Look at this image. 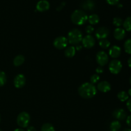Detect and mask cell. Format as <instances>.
Wrapping results in <instances>:
<instances>
[{
    "instance_id": "obj_5",
    "label": "cell",
    "mask_w": 131,
    "mask_h": 131,
    "mask_svg": "<svg viewBox=\"0 0 131 131\" xmlns=\"http://www.w3.org/2000/svg\"><path fill=\"white\" fill-rule=\"evenodd\" d=\"M122 68V64L119 60H112L109 65L110 71L113 74H118L121 71Z\"/></svg>"
},
{
    "instance_id": "obj_17",
    "label": "cell",
    "mask_w": 131,
    "mask_h": 131,
    "mask_svg": "<svg viewBox=\"0 0 131 131\" xmlns=\"http://www.w3.org/2000/svg\"><path fill=\"white\" fill-rule=\"evenodd\" d=\"M75 54V48L74 46H70L68 47L65 49V55L67 58H72Z\"/></svg>"
},
{
    "instance_id": "obj_16",
    "label": "cell",
    "mask_w": 131,
    "mask_h": 131,
    "mask_svg": "<svg viewBox=\"0 0 131 131\" xmlns=\"http://www.w3.org/2000/svg\"><path fill=\"white\" fill-rule=\"evenodd\" d=\"M25 61V58L23 55H17L14 59V65L15 67H19L23 65V63Z\"/></svg>"
},
{
    "instance_id": "obj_18",
    "label": "cell",
    "mask_w": 131,
    "mask_h": 131,
    "mask_svg": "<svg viewBox=\"0 0 131 131\" xmlns=\"http://www.w3.org/2000/svg\"><path fill=\"white\" fill-rule=\"evenodd\" d=\"M99 17L97 14H92V15L88 17V22L92 25H94V24H97L99 22Z\"/></svg>"
},
{
    "instance_id": "obj_41",
    "label": "cell",
    "mask_w": 131,
    "mask_h": 131,
    "mask_svg": "<svg viewBox=\"0 0 131 131\" xmlns=\"http://www.w3.org/2000/svg\"><path fill=\"white\" fill-rule=\"evenodd\" d=\"M0 120H1V117H0Z\"/></svg>"
},
{
    "instance_id": "obj_3",
    "label": "cell",
    "mask_w": 131,
    "mask_h": 131,
    "mask_svg": "<svg viewBox=\"0 0 131 131\" xmlns=\"http://www.w3.org/2000/svg\"><path fill=\"white\" fill-rule=\"evenodd\" d=\"M68 42L72 45H77L83 40V35L78 29H73L68 34Z\"/></svg>"
},
{
    "instance_id": "obj_38",
    "label": "cell",
    "mask_w": 131,
    "mask_h": 131,
    "mask_svg": "<svg viewBox=\"0 0 131 131\" xmlns=\"http://www.w3.org/2000/svg\"><path fill=\"white\" fill-rule=\"evenodd\" d=\"M123 131H131V129H128V128H126V129H124Z\"/></svg>"
},
{
    "instance_id": "obj_20",
    "label": "cell",
    "mask_w": 131,
    "mask_h": 131,
    "mask_svg": "<svg viewBox=\"0 0 131 131\" xmlns=\"http://www.w3.org/2000/svg\"><path fill=\"white\" fill-rule=\"evenodd\" d=\"M121 128V124L118 121H113L110 125L111 131H118Z\"/></svg>"
},
{
    "instance_id": "obj_36",
    "label": "cell",
    "mask_w": 131,
    "mask_h": 131,
    "mask_svg": "<svg viewBox=\"0 0 131 131\" xmlns=\"http://www.w3.org/2000/svg\"><path fill=\"white\" fill-rule=\"evenodd\" d=\"M82 49V47L81 46H79V45H78V46H77L76 47V50L77 51H80L81 49Z\"/></svg>"
},
{
    "instance_id": "obj_2",
    "label": "cell",
    "mask_w": 131,
    "mask_h": 131,
    "mask_svg": "<svg viewBox=\"0 0 131 131\" xmlns=\"http://www.w3.org/2000/svg\"><path fill=\"white\" fill-rule=\"evenodd\" d=\"M88 20V16L84 11L81 10H76L72 14L71 20L76 25H83Z\"/></svg>"
},
{
    "instance_id": "obj_12",
    "label": "cell",
    "mask_w": 131,
    "mask_h": 131,
    "mask_svg": "<svg viewBox=\"0 0 131 131\" xmlns=\"http://www.w3.org/2000/svg\"><path fill=\"white\" fill-rule=\"evenodd\" d=\"M113 115L115 118L118 120H124L127 117V113L125 111L121 108L116 109V110H115Z\"/></svg>"
},
{
    "instance_id": "obj_34",
    "label": "cell",
    "mask_w": 131,
    "mask_h": 131,
    "mask_svg": "<svg viewBox=\"0 0 131 131\" xmlns=\"http://www.w3.org/2000/svg\"><path fill=\"white\" fill-rule=\"evenodd\" d=\"M27 131H37L35 128L34 127H28V129H27Z\"/></svg>"
},
{
    "instance_id": "obj_30",
    "label": "cell",
    "mask_w": 131,
    "mask_h": 131,
    "mask_svg": "<svg viewBox=\"0 0 131 131\" xmlns=\"http://www.w3.org/2000/svg\"><path fill=\"white\" fill-rule=\"evenodd\" d=\"M106 1H107V3L110 4V5H115L118 4V3L119 2V0H106Z\"/></svg>"
},
{
    "instance_id": "obj_13",
    "label": "cell",
    "mask_w": 131,
    "mask_h": 131,
    "mask_svg": "<svg viewBox=\"0 0 131 131\" xmlns=\"http://www.w3.org/2000/svg\"><path fill=\"white\" fill-rule=\"evenodd\" d=\"M97 88L99 91L103 92V93H106V92H110L111 88V86L110 83L107 81H104L100 82L97 85Z\"/></svg>"
},
{
    "instance_id": "obj_21",
    "label": "cell",
    "mask_w": 131,
    "mask_h": 131,
    "mask_svg": "<svg viewBox=\"0 0 131 131\" xmlns=\"http://www.w3.org/2000/svg\"><path fill=\"white\" fill-rule=\"evenodd\" d=\"M124 29L127 31H131V17H128L123 23Z\"/></svg>"
},
{
    "instance_id": "obj_15",
    "label": "cell",
    "mask_w": 131,
    "mask_h": 131,
    "mask_svg": "<svg viewBox=\"0 0 131 131\" xmlns=\"http://www.w3.org/2000/svg\"><path fill=\"white\" fill-rule=\"evenodd\" d=\"M125 37V31L123 28H117L114 31V37L117 40H121Z\"/></svg>"
},
{
    "instance_id": "obj_6",
    "label": "cell",
    "mask_w": 131,
    "mask_h": 131,
    "mask_svg": "<svg viewBox=\"0 0 131 131\" xmlns=\"http://www.w3.org/2000/svg\"><path fill=\"white\" fill-rule=\"evenodd\" d=\"M68 40L64 37H58L54 40L53 45L58 49H63L67 46Z\"/></svg>"
},
{
    "instance_id": "obj_1",
    "label": "cell",
    "mask_w": 131,
    "mask_h": 131,
    "mask_svg": "<svg viewBox=\"0 0 131 131\" xmlns=\"http://www.w3.org/2000/svg\"><path fill=\"white\" fill-rule=\"evenodd\" d=\"M79 95L84 99H91L97 94V88L94 84L90 83H83L78 89Z\"/></svg>"
},
{
    "instance_id": "obj_28",
    "label": "cell",
    "mask_w": 131,
    "mask_h": 131,
    "mask_svg": "<svg viewBox=\"0 0 131 131\" xmlns=\"http://www.w3.org/2000/svg\"><path fill=\"white\" fill-rule=\"evenodd\" d=\"M100 79V76L97 74H93L92 77L90 78V81L92 84H95L97 82L99 81Z\"/></svg>"
},
{
    "instance_id": "obj_24",
    "label": "cell",
    "mask_w": 131,
    "mask_h": 131,
    "mask_svg": "<svg viewBox=\"0 0 131 131\" xmlns=\"http://www.w3.org/2000/svg\"><path fill=\"white\" fill-rule=\"evenodd\" d=\"M124 49L127 53L131 54V38L125 41L124 43Z\"/></svg>"
},
{
    "instance_id": "obj_35",
    "label": "cell",
    "mask_w": 131,
    "mask_h": 131,
    "mask_svg": "<svg viewBox=\"0 0 131 131\" xmlns=\"http://www.w3.org/2000/svg\"><path fill=\"white\" fill-rule=\"evenodd\" d=\"M127 63H128V65H129V67L131 68V56L130 58H129V60H128Z\"/></svg>"
},
{
    "instance_id": "obj_4",
    "label": "cell",
    "mask_w": 131,
    "mask_h": 131,
    "mask_svg": "<svg viewBox=\"0 0 131 131\" xmlns=\"http://www.w3.org/2000/svg\"><path fill=\"white\" fill-rule=\"evenodd\" d=\"M30 122V116L27 112H21L17 118V123L19 127L25 128L28 126Z\"/></svg>"
},
{
    "instance_id": "obj_29",
    "label": "cell",
    "mask_w": 131,
    "mask_h": 131,
    "mask_svg": "<svg viewBox=\"0 0 131 131\" xmlns=\"http://www.w3.org/2000/svg\"><path fill=\"white\" fill-rule=\"evenodd\" d=\"M94 31V28H93V26H92L91 25H88L86 27V29H85V31L87 34L90 35L91 33H92Z\"/></svg>"
},
{
    "instance_id": "obj_11",
    "label": "cell",
    "mask_w": 131,
    "mask_h": 131,
    "mask_svg": "<svg viewBox=\"0 0 131 131\" xmlns=\"http://www.w3.org/2000/svg\"><path fill=\"white\" fill-rule=\"evenodd\" d=\"M50 7V4L47 0H40L38 1L36 6V8L38 12H45L49 10Z\"/></svg>"
},
{
    "instance_id": "obj_39",
    "label": "cell",
    "mask_w": 131,
    "mask_h": 131,
    "mask_svg": "<svg viewBox=\"0 0 131 131\" xmlns=\"http://www.w3.org/2000/svg\"><path fill=\"white\" fill-rule=\"evenodd\" d=\"M128 93H129V95L130 96H131V88L129 90V92H128Z\"/></svg>"
},
{
    "instance_id": "obj_32",
    "label": "cell",
    "mask_w": 131,
    "mask_h": 131,
    "mask_svg": "<svg viewBox=\"0 0 131 131\" xmlns=\"http://www.w3.org/2000/svg\"><path fill=\"white\" fill-rule=\"evenodd\" d=\"M126 123L127 124L128 126L131 127V115H130V116H129L127 118Z\"/></svg>"
},
{
    "instance_id": "obj_7",
    "label": "cell",
    "mask_w": 131,
    "mask_h": 131,
    "mask_svg": "<svg viewBox=\"0 0 131 131\" xmlns=\"http://www.w3.org/2000/svg\"><path fill=\"white\" fill-rule=\"evenodd\" d=\"M97 62L100 66L102 67L106 65L109 61V57L104 51H99L97 52L96 56Z\"/></svg>"
},
{
    "instance_id": "obj_9",
    "label": "cell",
    "mask_w": 131,
    "mask_h": 131,
    "mask_svg": "<svg viewBox=\"0 0 131 131\" xmlns=\"http://www.w3.org/2000/svg\"><path fill=\"white\" fill-rule=\"evenodd\" d=\"M82 43L83 46L87 49H90L95 46V40L94 37H92L90 35H88L82 40Z\"/></svg>"
},
{
    "instance_id": "obj_26",
    "label": "cell",
    "mask_w": 131,
    "mask_h": 131,
    "mask_svg": "<svg viewBox=\"0 0 131 131\" xmlns=\"http://www.w3.org/2000/svg\"><path fill=\"white\" fill-rule=\"evenodd\" d=\"M6 83V76L4 72L0 71V86H3Z\"/></svg>"
},
{
    "instance_id": "obj_37",
    "label": "cell",
    "mask_w": 131,
    "mask_h": 131,
    "mask_svg": "<svg viewBox=\"0 0 131 131\" xmlns=\"http://www.w3.org/2000/svg\"><path fill=\"white\" fill-rule=\"evenodd\" d=\"M14 131H24V130H23V129H15V130H14Z\"/></svg>"
},
{
    "instance_id": "obj_14",
    "label": "cell",
    "mask_w": 131,
    "mask_h": 131,
    "mask_svg": "<svg viewBox=\"0 0 131 131\" xmlns=\"http://www.w3.org/2000/svg\"><path fill=\"white\" fill-rule=\"evenodd\" d=\"M109 54L113 58H118L121 54V48L117 46H112L109 51Z\"/></svg>"
},
{
    "instance_id": "obj_40",
    "label": "cell",
    "mask_w": 131,
    "mask_h": 131,
    "mask_svg": "<svg viewBox=\"0 0 131 131\" xmlns=\"http://www.w3.org/2000/svg\"><path fill=\"white\" fill-rule=\"evenodd\" d=\"M130 81V84H131V77H130V81Z\"/></svg>"
},
{
    "instance_id": "obj_33",
    "label": "cell",
    "mask_w": 131,
    "mask_h": 131,
    "mask_svg": "<svg viewBox=\"0 0 131 131\" xmlns=\"http://www.w3.org/2000/svg\"><path fill=\"white\" fill-rule=\"evenodd\" d=\"M127 109L129 110V111L131 112V99L128 100V101L127 102Z\"/></svg>"
},
{
    "instance_id": "obj_42",
    "label": "cell",
    "mask_w": 131,
    "mask_h": 131,
    "mask_svg": "<svg viewBox=\"0 0 131 131\" xmlns=\"http://www.w3.org/2000/svg\"><path fill=\"white\" fill-rule=\"evenodd\" d=\"M0 131H2V130H1V129H0Z\"/></svg>"
},
{
    "instance_id": "obj_19",
    "label": "cell",
    "mask_w": 131,
    "mask_h": 131,
    "mask_svg": "<svg viewBox=\"0 0 131 131\" xmlns=\"http://www.w3.org/2000/svg\"><path fill=\"white\" fill-rule=\"evenodd\" d=\"M117 97L118 99L122 102H125L129 99V95L124 91H121L119 92L117 95Z\"/></svg>"
},
{
    "instance_id": "obj_8",
    "label": "cell",
    "mask_w": 131,
    "mask_h": 131,
    "mask_svg": "<svg viewBox=\"0 0 131 131\" xmlns=\"http://www.w3.org/2000/svg\"><path fill=\"white\" fill-rule=\"evenodd\" d=\"M109 34H110V30L108 28L106 27H101L96 31L95 36L97 39L102 40L106 39L108 37Z\"/></svg>"
},
{
    "instance_id": "obj_10",
    "label": "cell",
    "mask_w": 131,
    "mask_h": 131,
    "mask_svg": "<svg viewBox=\"0 0 131 131\" xmlns=\"http://www.w3.org/2000/svg\"><path fill=\"white\" fill-rule=\"evenodd\" d=\"M14 86L17 88H21L26 84V78L23 74H18L15 76L14 80Z\"/></svg>"
},
{
    "instance_id": "obj_25",
    "label": "cell",
    "mask_w": 131,
    "mask_h": 131,
    "mask_svg": "<svg viewBox=\"0 0 131 131\" xmlns=\"http://www.w3.org/2000/svg\"><path fill=\"white\" fill-rule=\"evenodd\" d=\"M99 46L102 49H107L110 46V42L107 39L100 40Z\"/></svg>"
},
{
    "instance_id": "obj_22",
    "label": "cell",
    "mask_w": 131,
    "mask_h": 131,
    "mask_svg": "<svg viewBox=\"0 0 131 131\" xmlns=\"http://www.w3.org/2000/svg\"><path fill=\"white\" fill-rule=\"evenodd\" d=\"M41 131H55V129L52 124L46 123L42 126Z\"/></svg>"
},
{
    "instance_id": "obj_27",
    "label": "cell",
    "mask_w": 131,
    "mask_h": 131,
    "mask_svg": "<svg viewBox=\"0 0 131 131\" xmlns=\"http://www.w3.org/2000/svg\"><path fill=\"white\" fill-rule=\"evenodd\" d=\"M113 24L116 27H120L122 25L123 20L120 17H115L113 19Z\"/></svg>"
},
{
    "instance_id": "obj_31",
    "label": "cell",
    "mask_w": 131,
    "mask_h": 131,
    "mask_svg": "<svg viewBox=\"0 0 131 131\" xmlns=\"http://www.w3.org/2000/svg\"><path fill=\"white\" fill-rule=\"evenodd\" d=\"M104 69L102 68V67L99 66L98 67L96 68V72L98 73V74H101V73H103Z\"/></svg>"
},
{
    "instance_id": "obj_23",
    "label": "cell",
    "mask_w": 131,
    "mask_h": 131,
    "mask_svg": "<svg viewBox=\"0 0 131 131\" xmlns=\"http://www.w3.org/2000/svg\"><path fill=\"white\" fill-rule=\"evenodd\" d=\"M83 7L84 8V9H87L88 10H92V9L94 8V3L92 1H90V0H87L86 1L83 3Z\"/></svg>"
}]
</instances>
